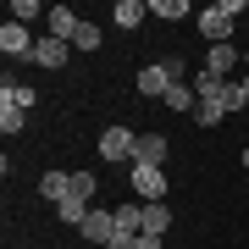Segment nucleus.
Masks as SVG:
<instances>
[{
	"label": "nucleus",
	"instance_id": "nucleus-1",
	"mask_svg": "<svg viewBox=\"0 0 249 249\" xmlns=\"http://www.w3.org/2000/svg\"><path fill=\"white\" fill-rule=\"evenodd\" d=\"M172 83H188L183 55H160V61H144V67H139V94H144V100H166Z\"/></svg>",
	"mask_w": 249,
	"mask_h": 249
},
{
	"label": "nucleus",
	"instance_id": "nucleus-2",
	"mask_svg": "<svg viewBox=\"0 0 249 249\" xmlns=\"http://www.w3.org/2000/svg\"><path fill=\"white\" fill-rule=\"evenodd\" d=\"M238 17H244V0H211L205 11H194L199 34L211 39V45H232V28H238Z\"/></svg>",
	"mask_w": 249,
	"mask_h": 249
},
{
	"label": "nucleus",
	"instance_id": "nucleus-3",
	"mask_svg": "<svg viewBox=\"0 0 249 249\" xmlns=\"http://www.w3.org/2000/svg\"><path fill=\"white\" fill-rule=\"evenodd\" d=\"M194 94L205 100V106H222V111H238L244 106V100H238V83H232V78H211V72H194Z\"/></svg>",
	"mask_w": 249,
	"mask_h": 249
},
{
	"label": "nucleus",
	"instance_id": "nucleus-4",
	"mask_svg": "<svg viewBox=\"0 0 249 249\" xmlns=\"http://www.w3.org/2000/svg\"><path fill=\"white\" fill-rule=\"evenodd\" d=\"M139 155V133L133 127H106L100 133V160H133Z\"/></svg>",
	"mask_w": 249,
	"mask_h": 249
},
{
	"label": "nucleus",
	"instance_id": "nucleus-5",
	"mask_svg": "<svg viewBox=\"0 0 249 249\" xmlns=\"http://www.w3.org/2000/svg\"><path fill=\"white\" fill-rule=\"evenodd\" d=\"M78 232H83L94 249H106V244L116 238V211H100V205H94V211L83 216V227H78Z\"/></svg>",
	"mask_w": 249,
	"mask_h": 249
},
{
	"label": "nucleus",
	"instance_id": "nucleus-6",
	"mask_svg": "<svg viewBox=\"0 0 249 249\" xmlns=\"http://www.w3.org/2000/svg\"><path fill=\"white\" fill-rule=\"evenodd\" d=\"M238 61H244V55L232 50V45H211V50H205V72H211V78H232V83H238L244 78Z\"/></svg>",
	"mask_w": 249,
	"mask_h": 249
},
{
	"label": "nucleus",
	"instance_id": "nucleus-7",
	"mask_svg": "<svg viewBox=\"0 0 249 249\" xmlns=\"http://www.w3.org/2000/svg\"><path fill=\"white\" fill-rule=\"evenodd\" d=\"M133 194H144V205H155L160 194H166V172H160V166H139V160H133Z\"/></svg>",
	"mask_w": 249,
	"mask_h": 249
},
{
	"label": "nucleus",
	"instance_id": "nucleus-8",
	"mask_svg": "<svg viewBox=\"0 0 249 249\" xmlns=\"http://www.w3.org/2000/svg\"><path fill=\"white\" fill-rule=\"evenodd\" d=\"M67 55H72L67 39H50V34H45V39L34 45V55H28V61H39V67H50V72H55V67H67Z\"/></svg>",
	"mask_w": 249,
	"mask_h": 249
},
{
	"label": "nucleus",
	"instance_id": "nucleus-9",
	"mask_svg": "<svg viewBox=\"0 0 249 249\" xmlns=\"http://www.w3.org/2000/svg\"><path fill=\"white\" fill-rule=\"evenodd\" d=\"M34 45H39V39L28 34L22 22H6V28H0V50H6V55H34Z\"/></svg>",
	"mask_w": 249,
	"mask_h": 249
},
{
	"label": "nucleus",
	"instance_id": "nucleus-10",
	"mask_svg": "<svg viewBox=\"0 0 249 249\" xmlns=\"http://www.w3.org/2000/svg\"><path fill=\"white\" fill-rule=\"evenodd\" d=\"M50 39H67V45H72V34H78V28H83V17H78V11H72V6H50Z\"/></svg>",
	"mask_w": 249,
	"mask_h": 249
},
{
	"label": "nucleus",
	"instance_id": "nucleus-11",
	"mask_svg": "<svg viewBox=\"0 0 249 249\" xmlns=\"http://www.w3.org/2000/svg\"><path fill=\"white\" fill-rule=\"evenodd\" d=\"M166 150H172V144L166 139H160V133H139V166H166Z\"/></svg>",
	"mask_w": 249,
	"mask_h": 249
},
{
	"label": "nucleus",
	"instance_id": "nucleus-12",
	"mask_svg": "<svg viewBox=\"0 0 249 249\" xmlns=\"http://www.w3.org/2000/svg\"><path fill=\"white\" fill-rule=\"evenodd\" d=\"M39 194H45L50 205L72 199V172H45V178H39Z\"/></svg>",
	"mask_w": 249,
	"mask_h": 249
},
{
	"label": "nucleus",
	"instance_id": "nucleus-13",
	"mask_svg": "<svg viewBox=\"0 0 249 249\" xmlns=\"http://www.w3.org/2000/svg\"><path fill=\"white\" fill-rule=\"evenodd\" d=\"M166 111H199V94H194V78H188V83H172V89H166Z\"/></svg>",
	"mask_w": 249,
	"mask_h": 249
},
{
	"label": "nucleus",
	"instance_id": "nucleus-14",
	"mask_svg": "<svg viewBox=\"0 0 249 249\" xmlns=\"http://www.w3.org/2000/svg\"><path fill=\"white\" fill-rule=\"evenodd\" d=\"M144 17H150V6H139V0H116V11H111L116 28H139Z\"/></svg>",
	"mask_w": 249,
	"mask_h": 249
},
{
	"label": "nucleus",
	"instance_id": "nucleus-15",
	"mask_svg": "<svg viewBox=\"0 0 249 249\" xmlns=\"http://www.w3.org/2000/svg\"><path fill=\"white\" fill-rule=\"evenodd\" d=\"M172 227V211H166V199H155V205H144V232L150 238H160V232Z\"/></svg>",
	"mask_w": 249,
	"mask_h": 249
},
{
	"label": "nucleus",
	"instance_id": "nucleus-16",
	"mask_svg": "<svg viewBox=\"0 0 249 249\" xmlns=\"http://www.w3.org/2000/svg\"><path fill=\"white\" fill-rule=\"evenodd\" d=\"M94 211V205L89 199H78V194H72V199H61V205H55V216H61V222L67 227H83V216H89Z\"/></svg>",
	"mask_w": 249,
	"mask_h": 249
},
{
	"label": "nucleus",
	"instance_id": "nucleus-17",
	"mask_svg": "<svg viewBox=\"0 0 249 249\" xmlns=\"http://www.w3.org/2000/svg\"><path fill=\"white\" fill-rule=\"evenodd\" d=\"M22 122H28V111L17 106V100L0 94V127H6V133H22Z\"/></svg>",
	"mask_w": 249,
	"mask_h": 249
},
{
	"label": "nucleus",
	"instance_id": "nucleus-18",
	"mask_svg": "<svg viewBox=\"0 0 249 249\" xmlns=\"http://www.w3.org/2000/svg\"><path fill=\"white\" fill-rule=\"evenodd\" d=\"M116 232H144V205H116Z\"/></svg>",
	"mask_w": 249,
	"mask_h": 249
},
{
	"label": "nucleus",
	"instance_id": "nucleus-19",
	"mask_svg": "<svg viewBox=\"0 0 249 249\" xmlns=\"http://www.w3.org/2000/svg\"><path fill=\"white\" fill-rule=\"evenodd\" d=\"M150 17H166V22H183V17H194V11H188L183 0H150Z\"/></svg>",
	"mask_w": 249,
	"mask_h": 249
},
{
	"label": "nucleus",
	"instance_id": "nucleus-20",
	"mask_svg": "<svg viewBox=\"0 0 249 249\" xmlns=\"http://www.w3.org/2000/svg\"><path fill=\"white\" fill-rule=\"evenodd\" d=\"M34 17H50V11L39 6V0H11V22H22V28H28Z\"/></svg>",
	"mask_w": 249,
	"mask_h": 249
},
{
	"label": "nucleus",
	"instance_id": "nucleus-21",
	"mask_svg": "<svg viewBox=\"0 0 249 249\" xmlns=\"http://www.w3.org/2000/svg\"><path fill=\"white\" fill-rule=\"evenodd\" d=\"M72 50H100V22H83L72 34Z\"/></svg>",
	"mask_w": 249,
	"mask_h": 249
},
{
	"label": "nucleus",
	"instance_id": "nucleus-22",
	"mask_svg": "<svg viewBox=\"0 0 249 249\" xmlns=\"http://www.w3.org/2000/svg\"><path fill=\"white\" fill-rule=\"evenodd\" d=\"M94 172H72V194H78V199H94Z\"/></svg>",
	"mask_w": 249,
	"mask_h": 249
},
{
	"label": "nucleus",
	"instance_id": "nucleus-23",
	"mask_svg": "<svg viewBox=\"0 0 249 249\" xmlns=\"http://www.w3.org/2000/svg\"><path fill=\"white\" fill-rule=\"evenodd\" d=\"M0 94H6V100H17V106L28 111V106H34V89H28V83H6V89H0Z\"/></svg>",
	"mask_w": 249,
	"mask_h": 249
},
{
	"label": "nucleus",
	"instance_id": "nucleus-24",
	"mask_svg": "<svg viewBox=\"0 0 249 249\" xmlns=\"http://www.w3.org/2000/svg\"><path fill=\"white\" fill-rule=\"evenodd\" d=\"M222 116H227L222 106H205V100H199V111H194V122H199V127H216V122H222Z\"/></svg>",
	"mask_w": 249,
	"mask_h": 249
},
{
	"label": "nucleus",
	"instance_id": "nucleus-25",
	"mask_svg": "<svg viewBox=\"0 0 249 249\" xmlns=\"http://www.w3.org/2000/svg\"><path fill=\"white\" fill-rule=\"evenodd\" d=\"M106 249H144V232H116Z\"/></svg>",
	"mask_w": 249,
	"mask_h": 249
},
{
	"label": "nucleus",
	"instance_id": "nucleus-26",
	"mask_svg": "<svg viewBox=\"0 0 249 249\" xmlns=\"http://www.w3.org/2000/svg\"><path fill=\"white\" fill-rule=\"evenodd\" d=\"M238 100H244V106H249V72H244V78H238Z\"/></svg>",
	"mask_w": 249,
	"mask_h": 249
},
{
	"label": "nucleus",
	"instance_id": "nucleus-27",
	"mask_svg": "<svg viewBox=\"0 0 249 249\" xmlns=\"http://www.w3.org/2000/svg\"><path fill=\"white\" fill-rule=\"evenodd\" d=\"M244 67H249V50H244Z\"/></svg>",
	"mask_w": 249,
	"mask_h": 249
}]
</instances>
